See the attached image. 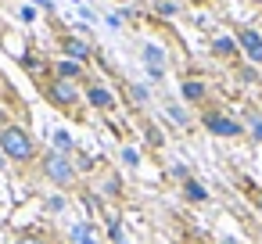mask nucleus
Returning <instances> with one entry per match:
<instances>
[{"label": "nucleus", "instance_id": "nucleus-11", "mask_svg": "<svg viewBox=\"0 0 262 244\" xmlns=\"http://www.w3.org/2000/svg\"><path fill=\"white\" fill-rule=\"evenodd\" d=\"M72 76H79V65L76 61H61L58 65V79H72Z\"/></svg>", "mask_w": 262, "mask_h": 244}, {"label": "nucleus", "instance_id": "nucleus-4", "mask_svg": "<svg viewBox=\"0 0 262 244\" xmlns=\"http://www.w3.org/2000/svg\"><path fill=\"white\" fill-rule=\"evenodd\" d=\"M205 129L215 133V137H241V133H244L241 122H233V119H226V115H219V112H208V115H205Z\"/></svg>", "mask_w": 262, "mask_h": 244}, {"label": "nucleus", "instance_id": "nucleus-10", "mask_svg": "<svg viewBox=\"0 0 262 244\" xmlns=\"http://www.w3.org/2000/svg\"><path fill=\"white\" fill-rule=\"evenodd\" d=\"M183 97H187V101H201V97H205V86L190 79V83H183Z\"/></svg>", "mask_w": 262, "mask_h": 244}, {"label": "nucleus", "instance_id": "nucleus-13", "mask_svg": "<svg viewBox=\"0 0 262 244\" xmlns=\"http://www.w3.org/2000/svg\"><path fill=\"white\" fill-rule=\"evenodd\" d=\"M144 58H147V61H151L155 69L162 65V51H158V47H147V51H144Z\"/></svg>", "mask_w": 262, "mask_h": 244}, {"label": "nucleus", "instance_id": "nucleus-14", "mask_svg": "<svg viewBox=\"0 0 262 244\" xmlns=\"http://www.w3.org/2000/svg\"><path fill=\"white\" fill-rule=\"evenodd\" d=\"M251 137L262 140V119H251Z\"/></svg>", "mask_w": 262, "mask_h": 244}, {"label": "nucleus", "instance_id": "nucleus-3", "mask_svg": "<svg viewBox=\"0 0 262 244\" xmlns=\"http://www.w3.org/2000/svg\"><path fill=\"white\" fill-rule=\"evenodd\" d=\"M43 172L58 183V187H69L72 183V176H76V169L65 162V154H47V162H43Z\"/></svg>", "mask_w": 262, "mask_h": 244}, {"label": "nucleus", "instance_id": "nucleus-6", "mask_svg": "<svg viewBox=\"0 0 262 244\" xmlns=\"http://www.w3.org/2000/svg\"><path fill=\"white\" fill-rule=\"evenodd\" d=\"M86 97H90V104H94V108H104V112H108V108H115V97H112V90H104V86H90V90H86Z\"/></svg>", "mask_w": 262, "mask_h": 244}, {"label": "nucleus", "instance_id": "nucleus-9", "mask_svg": "<svg viewBox=\"0 0 262 244\" xmlns=\"http://www.w3.org/2000/svg\"><path fill=\"white\" fill-rule=\"evenodd\" d=\"M65 51H69V54H72V58H79V61H83V58H86V54H90V51H86V43H83V40H65Z\"/></svg>", "mask_w": 262, "mask_h": 244}, {"label": "nucleus", "instance_id": "nucleus-15", "mask_svg": "<svg viewBox=\"0 0 262 244\" xmlns=\"http://www.w3.org/2000/svg\"><path fill=\"white\" fill-rule=\"evenodd\" d=\"M18 244H40V237H33V233H26V237H18Z\"/></svg>", "mask_w": 262, "mask_h": 244}, {"label": "nucleus", "instance_id": "nucleus-5", "mask_svg": "<svg viewBox=\"0 0 262 244\" xmlns=\"http://www.w3.org/2000/svg\"><path fill=\"white\" fill-rule=\"evenodd\" d=\"M237 43L244 47V54H248L255 65H262V36H258L255 29H244V33L237 36Z\"/></svg>", "mask_w": 262, "mask_h": 244}, {"label": "nucleus", "instance_id": "nucleus-1", "mask_svg": "<svg viewBox=\"0 0 262 244\" xmlns=\"http://www.w3.org/2000/svg\"><path fill=\"white\" fill-rule=\"evenodd\" d=\"M0 151H4L11 162H29V158L36 154L33 137H29L22 126H8L4 133H0Z\"/></svg>", "mask_w": 262, "mask_h": 244}, {"label": "nucleus", "instance_id": "nucleus-8", "mask_svg": "<svg viewBox=\"0 0 262 244\" xmlns=\"http://www.w3.org/2000/svg\"><path fill=\"white\" fill-rule=\"evenodd\" d=\"M76 240H79V244H101V240H97V233H94V226H86V223H83V226H76Z\"/></svg>", "mask_w": 262, "mask_h": 244}, {"label": "nucleus", "instance_id": "nucleus-12", "mask_svg": "<svg viewBox=\"0 0 262 244\" xmlns=\"http://www.w3.org/2000/svg\"><path fill=\"white\" fill-rule=\"evenodd\" d=\"M233 51H237V43H233V40H226V36H223V40H215V54H233Z\"/></svg>", "mask_w": 262, "mask_h": 244}, {"label": "nucleus", "instance_id": "nucleus-7", "mask_svg": "<svg viewBox=\"0 0 262 244\" xmlns=\"http://www.w3.org/2000/svg\"><path fill=\"white\" fill-rule=\"evenodd\" d=\"M183 194H187L190 201H205V197H208V190H205L201 183H194V180H187V183H183Z\"/></svg>", "mask_w": 262, "mask_h": 244}, {"label": "nucleus", "instance_id": "nucleus-2", "mask_svg": "<svg viewBox=\"0 0 262 244\" xmlns=\"http://www.w3.org/2000/svg\"><path fill=\"white\" fill-rule=\"evenodd\" d=\"M47 97H51L58 108H69V104H76V101H79V90H76V83H72V79H51Z\"/></svg>", "mask_w": 262, "mask_h": 244}]
</instances>
